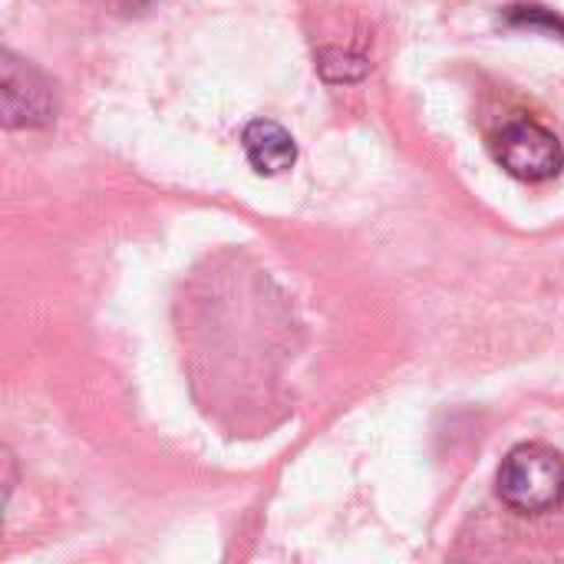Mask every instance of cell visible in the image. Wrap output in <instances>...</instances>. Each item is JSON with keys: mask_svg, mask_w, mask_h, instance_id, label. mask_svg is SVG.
<instances>
[{"mask_svg": "<svg viewBox=\"0 0 564 564\" xmlns=\"http://www.w3.org/2000/svg\"><path fill=\"white\" fill-rule=\"evenodd\" d=\"M499 499L522 516H545L564 506V456L542 446H516L499 469Z\"/></svg>", "mask_w": 564, "mask_h": 564, "instance_id": "6da1fadb", "label": "cell"}, {"mask_svg": "<svg viewBox=\"0 0 564 564\" xmlns=\"http://www.w3.org/2000/svg\"><path fill=\"white\" fill-rule=\"evenodd\" d=\"M496 155L502 169L522 182H549L564 165L558 135L535 119H512L496 139Z\"/></svg>", "mask_w": 564, "mask_h": 564, "instance_id": "7a4b0ae2", "label": "cell"}, {"mask_svg": "<svg viewBox=\"0 0 564 564\" xmlns=\"http://www.w3.org/2000/svg\"><path fill=\"white\" fill-rule=\"evenodd\" d=\"M0 96H3V122L10 129H17V126H43V122L53 119V109H56L53 86L43 79L40 69L17 59L13 53H3Z\"/></svg>", "mask_w": 564, "mask_h": 564, "instance_id": "3957f363", "label": "cell"}, {"mask_svg": "<svg viewBox=\"0 0 564 564\" xmlns=\"http://www.w3.org/2000/svg\"><path fill=\"white\" fill-rule=\"evenodd\" d=\"M241 145L248 162L254 165V172L261 175H281L294 165L297 159V145L291 139V132L271 119H254L245 126L241 132Z\"/></svg>", "mask_w": 564, "mask_h": 564, "instance_id": "277c9868", "label": "cell"}, {"mask_svg": "<svg viewBox=\"0 0 564 564\" xmlns=\"http://www.w3.org/2000/svg\"><path fill=\"white\" fill-rule=\"evenodd\" d=\"M506 20L512 26H532V30H545V33H564L562 17H555L545 7H509Z\"/></svg>", "mask_w": 564, "mask_h": 564, "instance_id": "5b68a950", "label": "cell"}, {"mask_svg": "<svg viewBox=\"0 0 564 564\" xmlns=\"http://www.w3.org/2000/svg\"><path fill=\"white\" fill-rule=\"evenodd\" d=\"M119 3H132V7H135V3H142V0H119Z\"/></svg>", "mask_w": 564, "mask_h": 564, "instance_id": "8992f818", "label": "cell"}]
</instances>
